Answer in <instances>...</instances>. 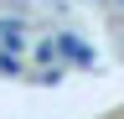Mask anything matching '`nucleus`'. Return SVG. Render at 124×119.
Wrapping results in <instances>:
<instances>
[{
    "label": "nucleus",
    "instance_id": "nucleus-1",
    "mask_svg": "<svg viewBox=\"0 0 124 119\" xmlns=\"http://www.w3.org/2000/svg\"><path fill=\"white\" fill-rule=\"evenodd\" d=\"M57 52L62 57H67V62H78V67H93V62H98V57H93V47H88V41L83 36H78V31H57Z\"/></svg>",
    "mask_w": 124,
    "mask_h": 119
},
{
    "label": "nucleus",
    "instance_id": "nucleus-2",
    "mask_svg": "<svg viewBox=\"0 0 124 119\" xmlns=\"http://www.w3.org/2000/svg\"><path fill=\"white\" fill-rule=\"evenodd\" d=\"M0 47H5V52H21V47H26V21L0 16Z\"/></svg>",
    "mask_w": 124,
    "mask_h": 119
}]
</instances>
